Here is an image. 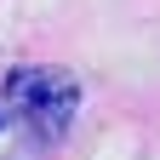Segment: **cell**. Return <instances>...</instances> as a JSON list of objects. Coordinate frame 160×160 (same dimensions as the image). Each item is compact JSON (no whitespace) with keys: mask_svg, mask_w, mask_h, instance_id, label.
<instances>
[{"mask_svg":"<svg viewBox=\"0 0 160 160\" xmlns=\"http://www.w3.org/2000/svg\"><path fill=\"white\" fill-rule=\"evenodd\" d=\"M6 103L23 114V126L40 143H63V132L80 114V80L63 69H12L6 74Z\"/></svg>","mask_w":160,"mask_h":160,"instance_id":"cell-1","label":"cell"}]
</instances>
